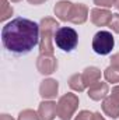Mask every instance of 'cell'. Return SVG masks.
Segmentation results:
<instances>
[{"mask_svg": "<svg viewBox=\"0 0 119 120\" xmlns=\"http://www.w3.org/2000/svg\"><path fill=\"white\" fill-rule=\"evenodd\" d=\"M88 98L92 101H104L107 96H108V92H109V87L107 82L104 81H97L94 82L92 85L88 87Z\"/></svg>", "mask_w": 119, "mask_h": 120, "instance_id": "8fae6325", "label": "cell"}, {"mask_svg": "<svg viewBox=\"0 0 119 120\" xmlns=\"http://www.w3.org/2000/svg\"><path fill=\"white\" fill-rule=\"evenodd\" d=\"M13 7L8 3V0H1V8H0V20L6 21L7 18H10L13 15Z\"/></svg>", "mask_w": 119, "mask_h": 120, "instance_id": "e0dca14e", "label": "cell"}, {"mask_svg": "<svg viewBox=\"0 0 119 120\" xmlns=\"http://www.w3.org/2000/svg\"><path fill=\"white\" fill-rule=\"evenodd\" d=\"M111 66H112L114 68L119 70V53L112 55V57H111Z\"/></svg>", "mask_w": 119, "mask_h": 120, "instance_id": "7402d4cb", "label": "cell"}, {"mask_svg": "<svg viewBox=\"0 0 119 120\" xmlns=\"http://www.w3.org/2000/svg\"><path fill=\"white\" fill-rule=\"evenodd\" d=\"M108 27L114 31L115 34H119V13L112 15V20H111V22H109Z\"/></svg>", "mask_w": 119, "mask_h": 120, "instance_id": "d6986e66", "label": "cell"}, {"mask_svg": "<svg viewBox=\"0 0 119 120\" xmlns=\"http://www.w3.org/2000/svg\"><path fill=\"white\" fill-rule=\"evenodd\" d=\"M111 96H112V98H114V99L119 103V85H116V87H114V88H112Z\"/></svg>", "mask_w": 119, "mask_h": 120, "instance_id": "603a6c76", "label": "cell"}, {"mask_svg": "<svg viewBox=\"0 0 119 120\" xmlns=\"http://www.w3.org/2000/svg\"><path fill=\"white\" fill-rule=\"evenodd\" d=\"M104 77L108 82H112V84H116L119 82V70L114 68L112 66L107 67L105 71H104Z\"/></svg>", "mask_w": 119, "mask_h": 120, "instance_id": "2e32d148", "label": "cell"}, {"mask_svg": "<svg viewBox=\"0 0 119 120\" xmlns=\"http://www.w3.org/2000/svg\"><path fill=\"white\" fill-rule=\"evenodd\" d=\"M17 120H41V119H39L38 112H35L32 109H24L23 112H20Z\"/></svg>", "mask_w": 119, "mask_h": 120, "instance_id": "ac0fdd59", "label": "cell"}, {"mask_svg": "<svg viewBox=\"0 0 119 120\" xmlns=\"http://www.w3.org/2000/svg\"><path fill=\"white\" fill-rule=\"evenodd\" d=\"M94 4L97 7H102V8H109L115 4V0H94Z\"/></svg>", "mask_w": 119, "mask_h": 120, "instance_id": "ffe728a7", "label": "cell"}, {"mask_svg": "<svg viewBox=\"0 0 119 120\" xmlns=\"http://www.w3.org/2000/svg\"><path fill=\"white\" fill-rule=\"evenodd\" d=\"M102 110L107 116L111 119H118L119 117V103L109 95L102 101Z\"/></svg>", "mask_w": 119, "mask_h": 120, "instance_id": "7c38bea8", "label": "cell"}, {"mask_svg": "<svg viewBox=\"0 0 119 120\" xmlns=\"http://www.w3.org/2000/svg\"><path fill=\"white\" fill-rule=\"evenodd\" d=\"M3 46L14 55H27L39 45V25L28 18L17 17L1 28Z\"/></svg>", "mask_w": 119, "mask_h": 120, "instance_id": "6da1fadb", "label": "cell"}, {"mask_svg": "<svg viewBox=\"0 0 119 120\" xmlns=\"http://www.w3.org/2000/svg\"><path fill=\"white\" fill-rule=\"evenodd\" d=\"M114 46H115V39H114V35L109 31L101 30L92 38V50L97 55H101V56L109 55L112 52Z\"/></svg>", "mask_w": 119, "mask_h": 120, "instance_id": "5b68a950", "label": "cell"}, {"mask_svg": "<svg viewBox=\"0 0 119 120\" xmlns=\"http://www.w3.org/2000/svg\"><path fill=\"white\" fill-rule=\"evenodd\" d=\"M71 4H73V3H70V1H67V0H62L59 3H56L53 11H55V15L59 18L60 21H66V22H67V17H69Z\"/></svg>", "mask_w": 119, "mask_h": 120, "instance_id": "5bb4252c", "label": "cell"}, {"mask_svg": "<svg viewBox=\"0 0 119 120\" xmlns=\"http://www.w3.org/2000/svg\"><path fill=\"white\" fill-rule=\"evenodd\" d=\"M38 115L41 120H53L58 116V110H56V102L51 101V99H44L39 103L38 108Z\"/></svg>", "mask_w": 119, "mask_h": 120, "instance_id": "30bf717a", "label": "cell"}, {"mask_svg": "<svg viewBox=\"0 0 119 120\" xmlns=\"http://www.w3.org/2000/svg\"><path fill=\"white\" fill-rule=\"evenodd\" d=\"M10 1H13V3H18V1H21V0H10Z\"/></svg>", "mask_w": 119, "mask_h": 120, "instance_id": "83f0119b", "label": "cell"}, {"mask_svg": "<svg viewBox=\"0 0 119 120\" xmlns=\"http://www.w3.org/2000/svg\"><path fill=\"white\" fill-rule=\"evenodd\" d=\"M1 120H14L11 116H8V115H6V113H3L1 115Z\"/></svg>", "mask_w": 119, "mask_h": 120, "instance_id": "484cf974", "label": "cell"}, {"mask_svg": "<svg viewBox=\"0 0 119 120\" xmlns=\"http://www.w3.org/2000/svg\"><path fill=\"white\" fill-rule=\"evenodd\" d=\"M112 15L114 14L108 8L94 7V8L90 10V20L97 27H107V25H109V22L112 20Z\"/></svg>", "mask_w": 119, "mask_h": 120, "instance_id": "ba28073f", "label": "cell"}, {"mask_svg": "<svg viewBox=\"0 0 119 120\" xmlns=\"http://www.w3.org/2000/svg\"><path fill=\"white\" fill-rule=\"evenodd\" d=\"M53 42L63 52H71L79 43V34L71 27H59L55 32Z\"/></svg>", "mask_w": 119, "mask_h": 120, "instance_id": "3957f363", "label": "cell"}, {"mask_svg": "<svg viewBox=\"0 0 119 120\" xmlns=\"http://www.w3.org/2000/svg\"><path fill=\"white\" fill-rule=\"evenodd\" d=\"M30 4H32V6H39V4H44L45 1H48V0H27Z\"/></svg>", "mask_w": 119, "mask_h": 120, "instance_id": "cb8c5ba5", "label": "cell"}, {"mask_svg": "<svg viewBox=\"0 0 119 120\" xmlns=\"http://www.w3.org/2000/svg\"><path fill=\"white\" fill-rule=\"evenodd\" d=\"M59 22L52 17H45L39 22V55L53 56V38Z\"/></svg>", "mask_w": 119, "mask_h": 120, "instance_id": "7a4b0ae2", "label": "cell"}, {"mask_svg": "<svg viewBox=\"0 0 119 120\" xmlns=\"http://www.w3.org/2000/svg\"><path fill=\"white\" fill-rule=\"evenodd\" d=\"M81 75H83L84 84L87 87H90L94 82H97V81L101 80V70L98 67H95V66H90V67H86L84 68V71L81 73Z\"/></svg>", "mask_w": 119, "mask_h": 120, "instance_id": "4fadbf2b", "label": "cell"}, {"mask_svg": "<svg viewBox=\"0 0 119 120\" xmlns=\"http://www.w3.org/2000/svg\"><path fill=\"white\" fill-rule=\"evenodd\" d=\"M92 120H105V119L99 112H95V113H92Z\"/></svg>", "mask_w": 119, "mask_h": 120, "instance_id": "d4e9b609", "label": "cell"}, {"mask_svg": "<svg viewBox=\"0 0 119 120\" xmlns=\"http://www.w3.org/2000/svg\"><path fill=\"white\" fill-rule=\"evenodd\" d=\"M114 7H116L119 10V0H115V4H114Z\"/></svg>", "mask_w": 119, "mask_h": 120, "instance_id": "4316f807", "label": "cell"}, {"mask_svg": "<svg viewBox=\"0 0 119 120\" xmlns=\"http://www.w3.org/2000/svg\"><path fill=\"white\" fill-rule=\"evenodd\" d=\"M74 120H92V113L88 112V110H81L74 117Z\"/></svg>", "mask_w": 119, "mask_h": 120, "instance_id": "44dd1931", "label": "cell"}, {"mask_svg": "<svg viewBox=\"0 0 119 120\" xmlns=\"http://www.w3.org/2000/svg\"><path fill=\"white\" fill-rule=\"evenodd\" d=\"M36 70L42 75H51L58 70V59L49 55H39L36 59Z\"/></svg>", "mask_w": 119, "mask_h": 120, "instance_id": "8992f818", "label": "cell"}, {"mask_svg": "<svg viewBox=\"0 0 119 120\" xmlns=\"http://www.w3.org/2000/svg\"><path fill=\"white\" fill-rule=\"evenodd\" d=\"M59 91V82L53 78H46L39 85V95L44 99H53L58 96Z\"/></svg>", "mask_w": 119, "mask_h": 120, "instance_id": "9c48e42d", "label": "cell"}, {"mask_svg": "<svg viewBox=\"0 0 119 120\" xmlns=\"http://www.w3.org/2000/svg\"><path fill=\"white\" fill-rule=\"evenodd\" d=\"M67 84H69V87H70L71 90L76 91V92H83V91L87 88V85H86V84H84V81H83V75H81V74H79V73H76V74L70 75V78H69Z\"/></svg>", "mask_w": 119, "mask_h": 120, "instance_id": "9a60e30c", "label": "cell"}, {"mask_svg": "<svg viewBox=\"0 0 119 120\" xmlns=\"http://www.w3.org/2000/svg\"><path fill=\"white\" fill-rule=\"evenodd\" d=\"M77 108H79V96L76 94L67 92V94L62 95L56 103L58 117L60 120H71Z\"/></svg>", "mask_w": 119, "mask_h": 120, "instance_id": "277c9868", "label": "cell"}, {"mask_svg": "<svg viewBox=\"0 0 119 120\" xmlns=\"http://www.w3.org/2000/svg\"><path fill=\"white\" fill-rule=\"evenodd\" d=\"M87 18H88V7L84 3H76V4L73 3L69 17H67V21L71 24L80 25V24H84L87 21Z\"/></svg>", "mask_w": 119, "mask_h": 120, "instance_id": "52a82bcc", "label": "cell"}]
</instances>
